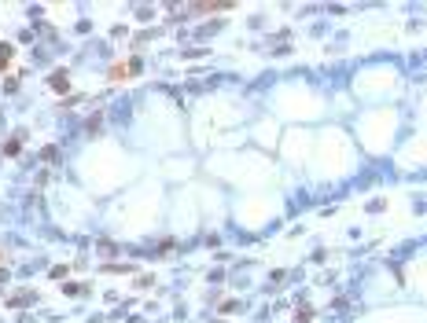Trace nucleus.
I'll use <instances>...</instances> for the list:
<instances>
[{"label":"nucleus","mask_w":427,"mask_h":323,"mask_svg":"<svg viewBox=\"0 0 427 323\" xmlns=\"http://www.w3.org/2000/svg\"><path fill=\"white\" fill-rule=\"evenodd\" d=\"M228 0H214V4H192V11H228Z\"/></svg>","instance_id":"f257e3e1"}]
</instances>
